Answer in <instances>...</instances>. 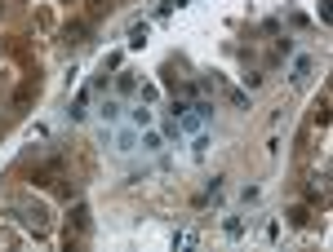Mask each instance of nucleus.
Instances as JSON below:
<instances>
[{
	"label": "nucleus",
	"mask_w": 333,
	"mask_h": 252,
	"mask_svg": "<svg viewBox=\"0 0 333 252\" xmlns=\"http://www.w3.org/2000/svg\"><path fill=\"white\" fill-rule=\"evenodd\" d=\"M116 146H120V151H133V146H138V137H133L129 128H125V133H120V137H116Z\"/></svg>",
	"instance_id": "obj_1"
},
{
	"label": "nucleus",
	"mask_w": 333,
	"mask_h": 252,
	"mask_svg": "<svg viewBox=\"0 0 333 252\" xmlns=\"http://www.w3.org/2000/svg\"><path fill=\"white\" fill-rule=\"evenodd\" d=\"M142 40H147V22H138V27L129 31V45H142Z\"/></svg>",
	"instance_id": "obj_2"
},
{
	"label": "nucleus",
	"mask_w": 333,
	"mask_h": 252,
	"mask_svg": "<svg viewBox=\"0 0 333 252\" xmlns=\"http://www.w3.org/2000/svg\"><path fill=\"white\" fill-rule=\"evenodd\" d=\"M133 124H138V128H147V124H151V111H142V106H138V111H133Z\"/></svg>",
	"instance_id": "obj_3"
},
{
	"label": "nucleus",
	"mask_w": 333,
	"mask_h": 252,
	"mask_svg": "<svg viewBox=\"0 0 333 252\" xmlns=\"http://www.w3.org/2000/svg\"><path fill=\"white\" fill-rule=\"evenodd\" d=\"M120 115V102H102V120H116Z\"/></svg>",
	"instance_id": "obj_4"
},
{
	"label": "nucleus",
	"mask_w": 333,
	"mask_h": 252,
	"mask_svg": "<svg viewBox=\"0 0 333 252\" xmlns=\"http://www.w3.org/2000/svg\"><path fill=\"white\" fill-rule=\"evenodd\" d=\"M307 71H311V62H307V58H298V62H293V80H302Z\"/></svg>",
	"instance_id": "obj_5"
}]
</instances>
